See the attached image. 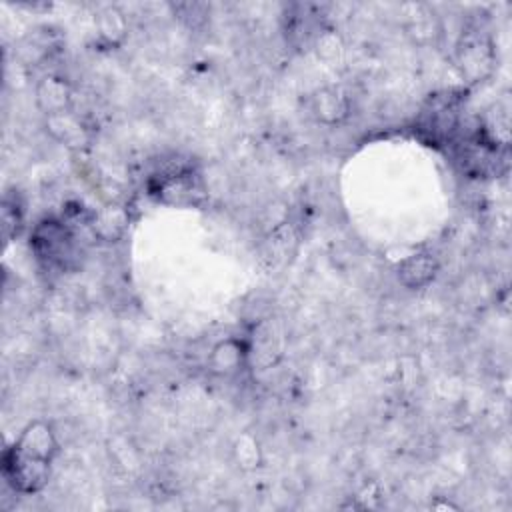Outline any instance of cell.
Masks as SVG:
<instances>
[{
    "mask_svg": "<svg viewBox=\"0 0 512 512\" xmlns=\"http://www.w3.org/2000/svg\"><path fill=\"white\" fill-rule=\"evenodd\" d=\"M14 448L20 450L26 456L44 460V462H52L58 454V438L54 434V428L44 422V420H32L28 422L20 436L14 442Z\"/></svg>",
    "mask_w": 512,
    "mask_h": 512,
    "instance_id": "52a82bcc",
    "label": "cell"
},
{
    "mask_svg": "<svg viewBox=\"0 0 512 512\" xmlns=\"http://www.w3.org/2000/svg\"><path fill=\"white\" fill-rule=\"evenodd\" d=\"M430 506H432L434 510H460V506L454 504V502H450V500H434Z\"/></svg>",
    "mask_w": 512,
    "mask_h": 512,
    "instance_id": "e0dca14e",
    "label": "cell"
},
{
    "mask_svg": "<svg viewBox=\"0 0 512 512\" xmlns=\"http://www.w3.org/2000/svg\"><path fill=\"white\" fill-rule=\"evenodd\" d=\"M96 36L104 48H120L128 36L126 16L118 6H102L94 16Z\"/></svg>",
    "mask_w": 512,
    "mask_h": 512,
    "instance_id": "4fadbf2b",
    "label": "cell"
},
{
    "mask_svg": "<svg viewBox=\"0 0 512 512\" xmlns=\"http://www.w3.org/2000/svg\"><path fill=\"white\" fill-rule=\"evenodd\" d=\"M248 346H250L248 366L258 364L262 368H268L282 354V336L272 326V320H264L254 328V334L248 340Z\"/></svg>",
    "mask_w": 512,
    "mask_h": 512,
    "instance_id": "8fae6325",
    "label": "cell"
},
{
    "mask_svg": "<svg viewBox=\"0 0 512 512\" xmlns=\"http://www.w3.org/2000/svg\"><path fill=\"white\" fill-rule=\"evenodd\" d=\"M202 192L204 190L196 182V176L186 168H178L176 172H168L158 182V198L162 202L176 204V206L196 204Z\"/></svg>",
    "mask_w": 512,
    "mask_h": 512,
    "instance_id": "30bf717a",
    "label": "cell"
},
{
    "mask_svg": "<svg viewBox=\"0 0 512 512\" xmlns=\"http://www.w3.org/2000/svg\"><path fill=\"white\" fill-rule=\"evenodd\" d=\"M52 462H44L22 454L20 450L8 446L2 454V476L6 484L20 494H36L50 480Z\"/></svg>",
    "mask_w": 512,
    "mask_h": 512,
    "instance_id": "3957f363",
    "label": "cell"
},
{
    "mask_svg": "<svg viewBox=\"0 0 512 512\" xmlns=\"http://www.w3.org/2000/svg\"><path fill=\"white\" fill-rule=\"evenodd\" d=\"M454 64L468 84L486 82L496 68V48L490 36L482 32H462L454 46Z\"/></svg>",
    "mask_w": 512,
    "mask_h": 512,
    "instance_id": "7a4b0ae2",
    "label": "cell"
},
{
    "mask_svg": "<svg viewBox=\"0 0 512 512\" xmlns=\"http://www.w3.org/2000/svg\"><path fill=\"white\" fill-rule=\"evenodd\" d=\"M250 346L248 338H222L218 340L206 358V368L216 378H234L248 366Z\"/></svg>",
    "mask_w": 512,
    "mask_h": 512,
    "instance_id": "277c9868",
    "label": "cell"
},
{
    "mask_svg": "<svg viewBox=\"0 0 512 512\" xmlns=\"http://www.w3.org/2000/svg\"><path fill=\"white\" fill-rule=\"evenodd\" d=\"M30 248L46 268L66 270L76 256V244L70 228L66 222L56 218H44L34 226Z\"/></svg>",
    "mask_w": 512,
    "mask_h": 512,
    "instance_id": "6da1fadb",
    "label": "cell"
},
{
    "mask_svg": "<svg viewBox=\"0 0 512 512\" xmlns=\"http://www.w3.org/2000/svg\"><path fill=\"white\" fill-rule=\"evenodd\" d=\"M22 222H24V212H22V206H20L18 198L4 196V202H2V234H4L6 242H10L20 232Z\"/></svg>",
    "mask_w": 512,
    "mask_h": 512,
    "instance_id": "9a60e30c",
    "label": "cell"
},
{
    "mask_svg": "<svg viewBox=\"0 0 512 512\" xmlns=\"http://www.w3.org/2000/svg\"><path fill=\"white\" fill-rule=\"evenodd\" d=\"M316 52L326 62H332L336 58V54L342 52V42H340V38L336 36L334 30L320 32V36L316 40Z\"/></svg>",
    "mask_w": 512,
    "mask_h": 512,
    "instance_id": "2e32d148",
    "label": "cell"
},
{
    "mask_svg": "<svg viewBox=\"0 0 512 512\" xmlns=\"http://www.w3.org/2000/svg\"><path fill=\"white\" fill-rule=\"evenodd\" d=\"M36 108L46 116L72 110V86L64 76L46 74L34 86Z\"/></svg>",
    "mask_w": 512,
    "mask_h": 512,
    "instance_id": "ba28073f",
    "label": "cell"
},
{
    "mask_svg": "<svg viewBox=\"0 0 512 512\" xmlns=\"http://www.w3.org/2000/svg\"><path fill=\"white\" fill-rule=\"evenodd\" d=\"M232 460L242 472H254L264 464L260 440L252 432H242L232 442Z\"/></svg>",
    "mask_w": 512,
    "mask_h": 512,
    "instance_id": "5bb4252c",
    "label": "cell"
},
{
    "mask_svg": "<svg viewBox=\"0 0 512 512\" xmlns=\"http://www.w3.org/2000/svg\"><path fill=\"white\" fill-rule=\"evenodd\" d=\"M438 270V258L430 250H418L400 260L396 276L402 286L410 290H420L426 288L438 276Z\"/></svg>",
    "mask_w": 512,
    "mask_h": 512,
    "instance_id": "9c48e42d",
    "label": "cell"
},
{
    "mask_svg": "<svg viewBox=\"0 0 512 512\" xmlns=\"http://www.w3.org/2000/svg\"><path fill=\"white\" fill-rule=\"evenodd\" d=\"M128 224H130V214L120 204H108L98 212H94L90 218V228L94 236L108 244L122 240V236L128 230Z\"/></svg>",
    "mask_w": 512,
    "mask_h": 512,
    "instance_id": "7c38bea8",
    "label": "cell"
},
{
    "mask_svg": "<svg viewBox=\"0 0 512 512\" xmlns=\"http://www.w3.org/2000/svg\"><path fill=\"white\" fill-rule=\"evenodd\" d=\"M350 110V98L340 86H320L308 96V112L318 124L340 126L348 120Z\"/></svg>",
    "mask_w": 512,
    "mask_h": 512,
    "instance_id": "5b68a950",
    "label": "cell"
},
{
    "mask_svg": "<svg viewBox=\"0 0 512 512\" xmlns=\"http://www.w3.org/2000/svg\"><path fill=\"white\" fill-rule=\"evenodd\" d=\"M44 128L58 144H62L70 152H84L90 148L92 132L80 120V116H76L72 110L54 114V116H46Z\"/></svg>",
    "mask_w": 512,
    "mask_h": 512,
    "instance_id": "8992f818",
    "label": "cell"
}]
</instances>
